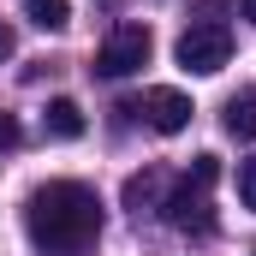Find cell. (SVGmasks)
Instances as JSON below:
<instances>
[{
  "label": "cell",
  "mask_w": 256,
  "mask_h": 256,
  "mask_svg": "<svg viewBox=\"0 0 256 256\" xmlns=\"http://www.w3.org/2000/svg\"><path fill=\"white\" fill-rule=\"evenodd\" d=\"M238 202L256 214V155H250V161H238Z\"/></svg>",
  "instance_id": "obj_10"
},
{
  "label": "cell",
  "mask_w": 256,
  "mask_h": 256,
  "mask_svg": "<svg viewBox=\"0 0 256 256\" xmlns=\"http://www.w3.org/2000/svg\"><path fill=\"white\" fill-rule=\"evenodd\" d=\"M214 12H220V0H214V6H202V18H191V24H185V36L173 42V60L185 66V72H196V78H214L220 66L232 60V30H226Z\"/></svg>",
  "instance_id": "obj_2"
},
{
  "label": "cell",
  "mask_w": 256,
  "mask_h": 256,
  "mask_svg": "<svg viewBox=\"0 0 256 256\" xmlns=\"http://www.w3.org/2000/svg\"><path fill=\"white\" fill-rule=\"evenodd\" d=\"M226 131L232 137H256V90H244V96L226 102Z\"/></svg>",
  "instance_id": "obj_9"
},
{
  "label": "cell",
  "mask_w": 256,
  "mask_h": 256,
  "mask_svg": "<svg viewBox=\"0 0 256 256\" xmlns=\"http://www.w3.org/2000/svg\"><path fill=\"white\" fill-rule=\"evenodd\" d=\"M24 232L42 256H90L102 238V196L78 179H48L24 202Z\"/></svg>",
  "instance_id": "obj_1"
},
{
  "label": "cell",
  "mask_w": 256,
  "mask_h": 256,
  "mask_svg": "<svg viewBox=\"0 0 256 256\" xmlns=\"http://www.w3.org/2000/svg\"><path fill=\"white\" fill-rule=\"evenodd\" d=\"M149 48H155V42H149V24H120V30L96 48V66H90V72H96V78H131V72L149 66Z\"/></svg>",
  "instance_id": "obj_4"
},
{
  "label": "cell",
  "mask_w": 256,
  "mask_h": 256,
  "mask_svg": "<svg viewBox=\"0 0 256 256\" xmlns=\"http://www.w3.org/2000/svg\"><path fill=\"white\" fill-rule=\"evenodd\" d=\"M6 54H12V30L0 24V60H6Z\"/></svg>",
  "instance_id": "obj_12"
},
{
  "label": "cell",
  "mask_w": 256,
  "mask_h": 256,
  "mask_svg": "<svg viewBox=\"0 0 256 256\" xmlns=\"http://www.w3.org/2000/svg\"><path fill=\"white\" fill-rule=\"evenodd\" d=\"M24 18L36 30H66L72 24V0H24Z\"/></svg>",
  "instance_id": "obj_8"
},
{
  "label": "cell",
  "mask_w": 256,
  "mask_h": 256,
  "mask_svg": "<svg viewBox=\"0 0 256 256\" xmlns=\"http://www.w3.org/2000/svg\"><path fill=\"white\" fill-rule=\"evenodd\" d=\"M120 114H137L149 131L173 137V131L191 126V96H185V90H143V96H137V102H126Z\"/></svg>",
  "instance_id": "obj_5"
},
{
  "label": "cell",
  "mask_w": 256,
  "mask_h": 256,
  "mask_svg": "<svg viewBox=\"0 0 256 256\" xmlns=\"http://www.w3.org/2000/svg\"><path fill=\"white\" fill-rule=\"evenodd\" d=\"M238 12H244V18H250V24H256V0H238Z\"/></svg>",
  "instance_id": "obj_13"
},
{
  "label": "cell",
  "mask_w": 256,
  "mask_h": 256,
  "mask_svg": "<svg viewBox=\"0 0 256 256\" xmlns=\"http://www.w3.org/2000/svg\"><path fill=\"white\" fill-rule=\"evenodd\" d=\"M12 143H18V120H12V114H0V149H12Z\"/></svg>",
  "instance_id": "obj_11"
},
{
  "label": "cell",
  "mask_w": 256,
  "mask_h": 256,
  "mask_svg": "<svg viewBox=\"0 0 256 256\" xmlns=\"http://www.w3.org/2000/svg\"><path fill=\"white\" fill-rule=\"evenodd\" d=\"M220 179V161L214 155H196L191 173H185V185H173L167 191V226H179V232H208L214 226V208H208V185Z\"/></svg>",
  "instance_id": "obj_3"
},
{
  "label": "cell",
  "mask_w": 256,
  "mask_h": 256,
  "mask_svg": "<svg viewBox=\"0 0 256 256\" xmlns=\"http://www.w3.org/2000/svg\"><path fill=\"white\" fill-rule=\"evenodd\" d=\"M42 126H48V137L72 143V137H84V108H78L72 96H54V102H48V114H42Z\"/></svg>",
  "instance_id": "obj_6"
},
{
  "label": "cell",
  "mask_w": 256,
  "mask_h": 256,
  "mask_svg": "<svg viewBox=\"0 0 256 256\" xmlns=\"http://www.w3.org/2000/svg\"><path fill=\"white\" fill-rule=\"evenodd\" d=\"M161 185H167V173L161 167H149V173H137V179H126V208H161Z\"/></svg>",
  "instance_id": "obj_7"
}]
</instances>
